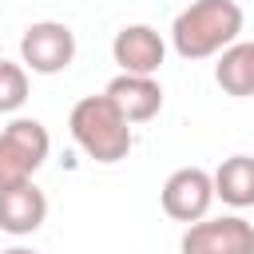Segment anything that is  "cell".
Listing matches in <instances>:
<instances>
[{
    "mask_svg": "<svg viewBox=\"0 0 254 254\" xmlns=\"http://www.w3.org/2000/svg\"><path fill=\"white\" fill-rule=\"evenodd\" d=\"M242 32V8L238 0H190L175 24H171V44L183 60H210L226 52Z\"/></svg>",
    "mask_w": 254,
    "mask_h": 254,
    "instance_id": "obj_1",
    "label": "cell"
},
{
    "mask_svg": "<svg viewBox=\"0 0 254 254\" xmlns=\"http://www.w3.org/2000/svg\"><path fill=\"white\" fill-rule=\"evenodd\" d=\"M67 131H71L75 147L95 163H119V159L131 155V143H135L131 123L107 99V91L103 95H83L67 115Z\"/></svg>",
    "mask_w": 254,
    "mask_h": 254,
    "instance_id": "obj_2",
    "label": "cell"
},
{
    "mask_svg": "<svg viewBox=\"0 0 254 254\" xmlns=\"http://www.w3.org/2000/svg\"><path fill=\"white\" fill-rule=\"evenodd\" d=\"M52 151L48 127L40 119H12L0 131V187L28 183Z\"/></svg>",
    "mask_w": 254,
    "mask_h": 254,
    "instance_id": "obj_3",
    "label": "cell"
},
{
    "mask_svg": "<svg viewBox=\"0 0 254 254\" xmlns=\"http://www.w3.org/2000/svg\"><path fill=\"white\" fill-rule=\"evenodd\" d=\"M75 60V32L60 20H36L20 36V64L36 75H60Z\"/></svg>",
    "mask_w": 254,
    "mask_h": 254,
    "instance_id": "obj_4",
    "label": "cell"
},
{
    "mask_svg": "<svg viewBox=\"0 0 254 254\" xmlns=\"http://www.w3.org/2000/svg\"><path fill=\"white\" fill-rule=\"evenodd\" d=\"M183 254H254V222L242 214L198 218L183 230Z\"/></svg>",
    "mask_w": 254,
    "mask_h": 254,
    "instance_id": "obj_5",
    "label": "cell"
},
{
    "mask_svg": "<svg viewBox=\"0 0 254 254\" xmlns=\"http://www.w3.org/2000/svg\"><path fill=\"white\" fill-rule=\"evenodd\" d=\"M159 198H163L167 218L190 226V222L206 218V210L214 202V175H206L202 167H179L175 175H167Z\"/></svg>",
    "mask_w": 254,
    "mask_h": 254,
    "instance_id": "obj_6",
    "label": "cell"
},
{
    "mask_svg": "<svg viewBox=\"0 0 254 254\" xmlns=\"http://www.w3.org/2000/svg\"><path fill=\"white\" fill-rule=\"evenodd\" d=\"M111 56L119 64V71L131 75H155L167 60V44L151 24H123L111 40Z\"/></svg>",
    "mask_w": 254,
    "mask_h": 254,
    "instance_id": "obj_7",
    "label": "cell"
},
{
    "mask_svg": "<svg viewBox=\"0 0 254 254\" xmlns=\"http://www.w3.org/2000/svg\"><path fill=\"white\" fill-rule=\"evenodd\" d=\"M48 218V194L28 179L16 187H0V230L4 234H36Z\"/></svg>",
    "mask_w": 254,
    "mask_h": 254,
    "instance_id": "obj_8",
    "label": "cell"
},
{
    "mask_svg": "<svg viewBox=\"0 0 254 254\" xmlns=\"http://www.w3.org/2000/svg\"><path fill=\"white\" fill-rule=\"evenodd\" d=\"M107 99L123 111L127 123H147L163 111V87L155 75H131V71H119L107 87Z\"/></svg>",
    "mask_w": 254,
    "mask_h": 254,
    "instance_id": "obj_9",
    "label": "cell"
},
{
    "mask_svg": "<svg viewBox=\"0 0 254 254\" xmlns=\"http://www.w3.org/2000/svg\"><path fill=\"white\" fill-rule=\"evenodd\" d=\"M214 83L234 99H250L254 95V40H234L226 52H218Z\"/></svg>",
    "mask_w": 254,
    "mask_h": 254,
    "instance_id": "obj_10",
    "label": "cell"
},
{
    "mask_svg": "<svg viewBox=\"0 0 254 254\" xmlns=\"http://www.w3.org/2000/svg\"><path fill=\"white\" fill-rule=\"evenodd\" d=\"M214 198L234 210L254 206V155H230L214 171Z\"/></svg>",
    "mask_w": 254,
    "mask_h": 254,
    "instance_id": "obj_11",
    "label": "cell"
},
{
    "mask_svg": "<svg viewBox=\"0 0 254 254\" xmlns=\"http://www.w3.org/2000/svg\"><path fill=\"white\" fill-rule=\"evenodd\" d=\"M24 99H28V67L0 60V115L24 107Z\"/></svg>",
    "mask_w": 254,
    "mask_h": 254,
    "instance_id": "obj_12",
    "label": "cell"
},
{
    "mask_svg": "<svg viewBox=\"0 0 254 254\" xmlns=\"http://www.w3.org/2000/svg\"><path fill=\"white\" fill-rule=\"evenodd\" d=\"M0 254H40V250H32V246H8V250H0Z\"/></svg>",
    "mask_w": 254,
    "mask_h": 254,
    "instance_id": "obj_13",
    "label": "cell"
},
{
    "mask_svg": "<svg viewBox=\"0 0 254 254\" xmlns=\"http://www.w3.org/2000/svg\"><path fill=\"white\" fill-rule=\"evenodd\" d=\"M0 60H4V56H0Z\"/></svg>",
    "mask_w": 254,
    "mask_h": 254,
    "instance_id": "obj_14",
    "label": "cell"
}]
</instances>
